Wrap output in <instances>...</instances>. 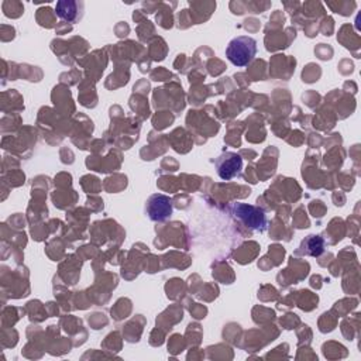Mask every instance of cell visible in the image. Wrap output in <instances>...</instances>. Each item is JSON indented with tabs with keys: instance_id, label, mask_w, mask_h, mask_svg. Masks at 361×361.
I'll list each match as a JSON object with an SVG mask.
<instances>
[{
	"instance_id": "6da1fadb",
	"label": "cell",
	"mask_w": 361,
	"mask_h": 361,
	"mask_svg": "<svg viewBox=\"0 0 361 361\" xmlns=\"http://www.w3.org/2000/svg\"><path fill=\"white\" fill-rule=\"evenodd\" d=\"M231 216L234 219H237L240 223L244 224V227L254 230V231H265L267 226H268V219L265 212L254 204H248V203H243V202H237L233 203L230 207Z\"/></svg>"
},
{
	"instance_id": "7a4b0ae2",
	"label": "cell",
	"mask_w": 361,
	"mask_h": 361,
	"mask_svg": "<svg viewBox=\"0 0 361 361\" xmlns=\"http://www.w3.org/2000/svg\"><path fill=\"white\" fill-rule=\"evenodd\" d=\"M257 54V41L248 35H238L233 38L227 48L226 56L227 59L238 68L247 66Z\"/></svg>"
},
{
	"instance_id": "3957f363",
	"label": "cell",
	"mask_w": 361,
	"mask_h": 361,
	"mask_svg": "<svg viewBox=\"0 0 361 361\" xmlns=\"http://www.w3.org/2000/svg\"><path fill=\"white\" fill-rule=\"evenodd\" d=\"M172 199L164 193H154L145 202V213L152 221H165L172 216Z\"/></svg>"
},
{
	"instance_id": "277c9868",
	"label": "cell",
	"mask_w": 361,
	"mask_h": 361,
	"mask_svg": "<svg viewBox=\"0 0 361 361\" xmlns=\"http://www.w3.org/2000/svg\"><path fill=\"white\" fill-rule=\"evenodd\" d=\"M214 166H216L217 175L223 180H230V179H233V178H235L241 173V171H243V158L237 152L226 151L214 159Z\"/></svg>"
},
{
	"instance_id": "5b68a950",
	"label": "cell",
	"mask_w": 361,
	"mask_h": 361,
	"mask_svg": "<svg viewBox=\"0 0 361 361\" xmlns=\"http://www.w3.org/2000/svg\"><path fill=\"white\" fill-rule=\"evenodd\" d=\"M80 7H82V3H79V1L61 0V1L56 3L55 13L63 21L76 23L80 18V14H82Z\"/></svg>"
},
{
	"instance_id": "8992f818",
	"label": "cell",
	"mask_w": 361,
	"mask_h": 361,
	"mask_svg": "<svg viewBox=\"0 0 361 361\" xmlns=\"http://www.w3.org/2000/svg\"><path fill=\"white\" fill-rule=\"evenodd\" d=\"M300 248H306V254L317 257L323 252L324 245H323V240L319 235H309L303 243Z\"/></svg>"
}]
</instances>
